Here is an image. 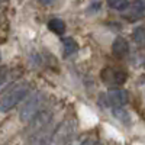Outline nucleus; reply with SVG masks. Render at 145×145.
I'll use <instances>...</instances> for the list:
<instances>
[{"instance_id":"f257e3e1","label":"nucleus","mask_w":145,"mask_h":145,"mask_svg":"<svg viewBox=\"0 0 145 145\" xmlns=\"http://www.w3.org/2000/svg\"><path fill=\"white\" fill-rule=\"evenodd\" d=\"M29 90H31V87L26 81L18 83L16 86H13L9 91H6L2 96V99H0V112L6 113V112L12 110V109L15 106H18L29 94Z\"/></svg>"},{"instance_id":"f03ea898","label":"nucleus","mask_w":145,"mask_h":145,"mask_svg":"<svg viewBox=\"0 0 145 145\" xmlns=\"http://www.w3.org/2000/svg\"><path fill=\"white\" fill-rule=\"evenodd\" d=\"M42 103H44V94L41 91L32 93L26 99V102L23 103V106L20 107V110H19V118H20L22 122L28 123L29 120L41 110Z\"/></svg>"},{"instance_id":"7ed1b4c3","label":"nucleus","mask_w":145,"mask_h":145,"mask_svg":"<svg viewBox=\"0 0 145 145\" xmlns=\"http://www.w3.org/2000/svg\"><path fill=\"white\" fill-rule=\"evenodd\" d=\"M74 129H76V123L72 120H67V122L59 125L55 132H52V139L59 145L65 144L71 138V135L74 134Z\"/></svg>"},{"instance_id":"20e7f679","label":"nucleus","mask_w":145,"mask_h":145,"mask_svg":"<svg viewBox=\"0 0 145 145\" xmlns=\"http://www.w3.org/2000/svg\"><path fill=\"white\" fill-rule=\"evenodd\" d=\"M106 100H107V105H110L113 109L123 107L129 100V96H128V91L123 89H110L106 94Z\"/></svg>"},{"instance_id":"39448f33","label":"nucleus","mask_w":145,"mask_h":145,"mask_svg":"<svg viewBox=\"0 0 145 145\" xmlns=\"http://www.w3.org/2000/svg\"><path fill=\"white\" fill-rule=\"evenodd\" d=\"M103 80L107 84H115V86H122V84L126 81L128 74L123 70H113V68H106L102 74Z\"/></svg>"},{"instance_id":"423d86ee","label":"nucleus","mask_w":145,"mask_h":145,"mask_svg":"<svg viewBox=\"0 0 145 145\" xmlns=\"http://www.w3.org/2000/svg\"><path fill=\"white\" fill-rule=\"evenodd\" d=\"M29 145H48L52 141V129L51 126H46L39 132L29 135Z\"/></svg>"},{"instance_id":"0eeeda50","label":"nucleus","mask_w":145,"mask_h":145,"mask_svg":"<svg viewBox=\"0 0 145 145\" xmlns=\"http://www.w3.org/2000/svg\"><path fill=\"white\" fill-rule=\"evenodd\" d=\"M112 51H113V54H115L116 57H119V58L125 57V55L128 54V51H129V44H128V41H126L125 38H122V36H118V38L113 41V44H112Z\"/></svg>"},{"instance_id":"6e6552de","label":"nucleus","mask_w":145,"mask_h":145,"mask_svg":"<svg viewBox=\"0 0 145 145\" xmlns=\"http://www.w3.org/2000/svg\"><path fill=\"white\" fill-rule=\"evenodd\" d=\"M145 13V0H134V5L131 7V20H138L144 16Z\"/></svg>"},{"instance_id":"1a4fd4ad","label":"nucleus","mask_w":145,"mask_h":145,"mask_svg":"<svg viewBox=\"0 0 145 145\" xmlns=\"http://www.w3.org/2000/svg\"><path fill=\"white\" fill-rule=\"evenodd\" d=\"M48 29H50L51 32H54V33H57V35H64V32H65V23H64V20L58 19V18L51 19L50 22H48Z\"/></svg>"},{"instance_id":"9d476101","label":"nucleus","mask_w":145,"mask_h":145,"mask_svg":"<svg viewBox=\"0 0 145 145\" xmlns=\"http://www.w3.org/2000/svg\"><path fill=\"white\" fill-rule=\"evenodd\" d=\"M77 51V42L72 38H63V55L70 57Z\"/></svg>"},{"instance_id":"9b49d317","label":"nucleus","mask_w":145,"mask_h":145,"mask_svg":"<svg viewBox=\"0 0 145 145\" xmlns=\"http://www.w3.org/2000/svg\"><path fill=\"white\" fill-rule=\"evenodd\" d=\"M107 5L109 7H112L115 10L123 12L129 7V0H107Z\"/></svg>"},{"instance_id":"f8f14e48","label":"nucleus","mask_w":145,"mask_h":145,"mask_svg":"<svg viewBox=\"0 0 145 145\" xmlns=\"http://www.w3.org/2000/svg\"><path fill=\"white\" fill-rule=\"evenodd\" d=\"M132 35H134V41H135L138 45H144V42H145V29H144L142 26L135 28Z\"/></svg>"},{"instance_id":"ddd939ff","label":"nucleus","mask_w":145,"mask_h":145,"mask_svg":"<svg viewBox=\"0 0 145 145\" xmlns=\"http://www.w3.org/2000/svg\"><path fill=\"white\" fill-rule=\"evenodd\" d=\"M5 77H6V70L5 68H0V81H2Z\"/></svg>"},{"instance_id":"4468645a","label":"nucleus","mask_w":145,"mask_h":145,"mask_svg":"<svg viewBox=\"0 0 145 145\" xmlns=\"http://www.w3.org/2000/svg\"><path fill=\"white\" fill-rule=\"evenodd\" d=\"M81 145H96V144H94V141H93V139H86Z\"/></svg>"},{"instance_id":"2eb2a0df","label":"nucleus","mask_w":145,"mask_h":145,"mask_svg":"<svg viewBox=\"0 0 145 145\" xmlns=\"http://www.w3.org/2000/svg\"><path fill=\"white\" fill-rule=\"evenodd\" d=\"M39 2H41L42 5H51V3L55 2V0H39Z\"/></svg>"},{"instance_id":"dca6fc26","label":"nucleus","mask_w":145,"mask_h":145,"mask_svg":"<svg viewBox=\"0 0 145 145\" xmlns=\"http://www.w3.org/2000/svg\"><path fill=\"white\" fill-rule=\"evenodd\" d=\"M5 2H7V0H0V5H2V3H5Z\"/></svg>"},{"instance_id":"f3484780","label":"nucleus","mask_w":145,"mask_h":145,"mask_svg":"<svg viewBox=\"0 0 145 145\" xmlns=\"http://www.w3.org/2000/svg\"><path fill=\"white\" fill-rule=\"evenodd\" d=\"M0 58H2V55H0Z\"/></svg>"}]
</instances>
